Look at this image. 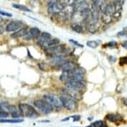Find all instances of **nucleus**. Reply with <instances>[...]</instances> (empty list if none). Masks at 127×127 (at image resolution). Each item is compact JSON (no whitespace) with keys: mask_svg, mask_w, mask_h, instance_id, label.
<instances>
[{"mask_svg":"<svg viewBox=\"0 0 127 127\" xmlns=\"http://www.w3.org/2000/svg\"><path fill=\"white\" fill-rule=\"evenodd\" d=\"M19 113L23 117L29 119H36L38 113L33 106L27 103H21L19 105Z\"/></svg>","mask_w":127,"mask_h":127,"instance_id":"nucleus-1","label":"nucleus"},{"mask_svg":"<svg viewBox=\"0 0 127 127\" xmlns=\"http://www.w3.org/2000/svg\"><path fill=\"white\" fill-rule=\"evenodd\" d=\"M59 98H60L62 106L67 110L73 111L77 109V102L75 99L66 95H62L59 97Z\"/></svg>","mask_w":127,"mask_h":127,"instance_id":"nucleus-2","label":"nucleus"},{"mask_svg":"<svg viewBox=\"0 0 127 127\" xmlns=\"http://www.w3.org/2000/svg\"><path fill=\"white\" fill-rule=\"evenodd\" d=\"M43 99L48 102L53 109H55L57 111L61 110L63 106L61 102L60 98L57 97L56 95H44Z\"/></svg>","mask_w":127,"mask_h":127,"instance_id":"nucleus-3","label":"nucleus"},{"mask_svg":"<svg viewBox=\"0 0 127 127\" xmlns=\"http://www.w3.org/2000/svg\"><path fill=\"white\" fill-rule=\"evenodd\" d=\"M65 86L67 89L79 93H81V92L85 89V84L84 81H77L71 79H69L65 81Z\"/></svg>","mask_w":127,"mask_h":127,"instance_id":"nucleus-4","label":"nucleus"},{"mask_svg":"<svg viewBox=\"0 0 127 127\" xmlns=\"http://www.w3.org/2000/svg\"><path fill=\"white\" fill-rule=\"evenodd\" d=\"M33 104L36 108H37L42 113L45 114V115L50 114L53 110L52 106L43 99H38V100H35Z\"/></svg>","mask_w":127,"mask_h":127,"instance_id":"nucleus-5","label":"nucleus"},{"mask_svg":"<svg viewBox=\"0 0 127 127\" xmlns=\"http://www.w3.org/2000/svg\"><path fill=\"white\" fill-rule=\"evenodd\" d=\"M66 49V46L64 44H59L57 45L53 46V47H49L45 48V51L46 53L52 55H59L60 53L64 52V51Z\"/></svg>","mask_w":127,"mask_h":127,"instance_id":"nucleus-6","label":"nucleus"},{"mask_svg":"<svg viewBox=\"0 0 127 127\" xmlns=\"http://www.w3.org/2000/svg\"><path fill=\"white\" fill-rule=\"evenodd\" d=\"M0 106H1L3 109L7 111L8 113H9L11 114V115L12 116V117L13 118H18V117H20V113L17 110V108L14 106V105H12V104H9L8 102H1L0 104Z\"/></svg>","mask_w":127,"mask_h":127,"instance_id":"nucleus-7","label":"nucleus"},{"mask_svg":"<svg viewBox=\"0 0 127 127\" xmlns=\"http://www.w3.org/2000/svg\"><path fill=\"white\" fill-rule=\"evenodd\" d=\"M40 34H41V31L39 29H38L37 27H31V29H29V31H28L27 33L23 37V39L26 41L37 39L40 35Z\"/></svg>","mask_w":127,"mask_h":127,"instance_id":"nucleus-8","label":"nucleus"},{"mask_svg":"<svg viewBox=\"0 0 127 127\" xmlns=\"http://www.w3.org/2000/svg\"><path fill=\"white\" fill-rule=\"evenodd\" d=\"M37 39L38 41L37 42V44L38 45L41 47L46 48L47 42H48L49 40L51 39V35L47 32H43L42 33L40 34V35L39 36Z\"/></svg>","mask_w":127,"mask_h":127,"instance_id":"nucleus-9","label":"nucleus"},{"mask_svg":"<svg viewBox=\"0 0 127 127\" xmlns=\"http://www.w3.org/2000/svg\"><path fill=\"white\" fill-rule=\"evenodd\" d=\"M75 11H81L89 8V4L87 0H75L71 4Z\"/></svg>","mask_w":127,"mask_h":127,"instance_id":"nucleus-10","label":"nucleus"},{"mask_svg":"<svg viewBox=\"0 0 127 127\" xmlns=\"http://www.w3.org/2000/svg\"><path fill=\"white\" fill-rule=\"evenodd\" d=\"M23 25L21 21H11L6 25L5 31L7 32H13L19 29Z\"/></svg>","mask_w":127,"mask_h":127,"instance_id":"nucleus-11","label":"nucleus"},{"mask_svg":"<svg viewBox=\"0 0 127 127\" xmlns=\"http://www.w3.org/2000/svg\"><path fill=\"white\" fill-rule=\"evenodd\" d=\"M64 8H65V7L59 1L56 4L48 7L47 11H48L49 14L51 15H55L60 12L61 11H62Z\"/></svg>","mask_w":127,"mask_h":127,"instance_id":"nucleus-12","label":"nucleus"},{"mask_svg":"<svg viewBox=\"0 0 127 127\" xmlns=\"http://www.w3.org/2000/svg\"><path fill=\"white\" fill-rule=\"evenodd\" d=\"M79 67L77 63L73 61H66L65 62L63 63L62 65L60 66V69L63 71H69L75 69L76 67Z\"/></svg>","mask_w":127,"mask_h":127,"instance_id":"nucleus-13","label":"nucleus"},{"mask_svg":"<svg viewBox=\"0 0 127 127\" xmlns=\"http://www.w3.org/2000/svg\"><path fill=\"white\" fill-rule=\"evenodd\" d=\"M61 93L63 95H66V96H68L73 98V99H75V100L79 99V96H80V93L71 91L69 89H63L62 91H61Z\"/></svg>","mask_w":127,"mask_h":127,"instance_id":"nucleus-14","label":"nucleus"},{"mask_svg":"<svg viewBox=\"0 0 127 127\" xmlns=\"http://www.w3.org/2000/svg\"><path fill=\"white\" fill-rule=\"evenodd\" d=\"M28 32V29L26 27H23L21 29H19L16 31V32H14L11 35V37L13 39H15V38L21 37H24V36Z\"/></svg>","mask_w":127,"mask_h":127,"instance_id":"nucleus-15","label":"nucleus"},{"mask_svg":"<svg viewBox=\"0 0 127 127\" xmlns=\"http://www.w3.org/2000/svg\"><path fill=\"white\" fill-rule=\"evenodd\" d=\"M106 119L111 123H115L117 121H122L123 120V117L119 114H108L106 115Z\"/></svg>","mask_w":127,"mask_h":127,"instance_id":"nucleus-16","label":"nucleus"},{"mask_svg":"<svg viewBox=\"0 0 127 127\" xmlns=\"http://www.w3.org/2000/svg\"><path fill=\"white\" fill-rule=\"evenodd\" d=\"M100 19L102 21V23L105 24H109L113 21V17L110 15L104 13L100 12Z\"/></svg>","mask_w":127,"mask_h":127,"instance_id":"nucleus-17","label":"nucleus"},{"mask_svg":"<svg viewBox=\"0 0 127 127\" xmlns=\"http://www.w3.org/2000/svg\"><path fill=\"white\" fill-rule=\"evenodd\" d=\"M71 28L73 31L78 33H82L84 31L83 27L80 23H73L71 25Z\"/></svg>","mask_w":127,"mask_h":127,"instance_id":"nucleus-18","label":"nucleus"},{"mask_svg":"<svg viewBox=\"0 0 127 127\" xmlns=\"http://www.w3.org/2000/svg\"><path fill=\"white\" fill-rule=\"evenodd\" d=\"M86 25H87V27L88 31H89V33H96V31L98 30V29H99V27H100L99 23L98 24H90V23H87Z\"/></svg>","mask_w":127,"mask_h":127,"instance_id":"nucleus-19","label":"nucleus"},{"mask_svg":"<svg viewBox=\"0 0 127 127\" xmlns=\"http://www.w3.org/2000/svg\"><path fill=\"white\" fill-rule=\"evenodd\" d=\"M13 7L15 9H19V10L23 11H25V12H31L32 11L27 7V6H25L24 5H21V4H13Z\"/></svg>","mask_w":127,"mask_h":127,"instance_id":"nucleus-20","label":"nucleus"},{"mask_svg":"<svg viewBox=\"0 0 127 127\" xmlns=\"http://www.w3.org/2000/svg\"><path fill=\"white\" fill-rule=\"evenodd\" d=\"M23 121V119H0V123H20Z\"/></svg>","mask_w":127,"mask_h":127,"instance_id":"nucleus-21","label":"nucleus"},{"mask_svg":"<svg viewBox=\"0 0 127 127\" xmlns=\"http://www.w3.org/2000/svg\"><path fill=\"white\" fill-rule=\"evenodd\" d=\"M60 43V40L57 39V38H53V39H51L48 41L47 46H46V48L47 47H53V46L57 45H59Z\"/></svg>","mask_w":127,"mask_h":127,"instance_id":"nucleus-22","label":"nucleus"},{"mask_svg":"<svg viewBox=\"0 0 127 127\" xmlns=\"http://www.w3.org/2000/svg\"><path fill=\"white\" fill-rule=\"evenodd\" d=\"M69 79V75L68 71H63L62 74L60 76L61 81H67Z\"/></svg>","mask_w":127,"mask_h":127,"instance_id":"nucleus-23","label":"nucleus"},{"mask_svg":"<svg viewBox=\"0 0 127 127\" xmlns=\"http://www.w3.org/2000/svg\"><path fill=\"white\" fill-rule=\"evenodd\" d=\"M9 116V113L0 106V119H5Z\"/></svg>","mask_w":127,"mask_h":127,"instance_id":"nucleus-24","label":"nucleus"},{"mask_svg":"<svg viewBox=\"0 0 127 127\" xmlns=\"http://www.w3.org/2000/svg\"><path fill=\"white\" fill-rule=\"evenodd\" d=\"M87 45L92 49H96L98 46V43L96 41H89L87 43Z\"/></svg>","mask_w":127,"mask_h":127,"instance_id":"nucleus-25","label":"nucleus"},{"mask_svg":"<svg viewBox=\"0 0 127 127\" xmlns=\"http://www.w3.org/2000/svg\"><path fill=\"white\" fill-rule=\"evenodd\" d=\"M104 124V122L102 121H96L93 123V126L94 127H100Z\"/></svg>","mask_w":127,"mask_h":127,"instance_id":"nucleus-26","label":"nucleus"},{"mask_svg":"<svg viewBox=\"0 0 127 127\" xmlns=\"http://www.w3.org/2000/svg\"><path fill=\"white\" fill-rule=\"evenodd\" d=\"M59 1L65 7L68 6V5H70L71 0H59Z\"/></svg>","mask_w":127,"mask_h":127,"instance_id":"nucleus-27","label":"nucleus"},{"mask_svg":"<svg viewBox=\"0 0 127 127\" xmlns=\"http://www.w3.org/2000/svg\"><path fill=\"white\" fill-rule=\"evenodd\" d=\"M0 15H1V16H6V17H12V14H11V13L6 12V11H5L3 10H0Z\"/></svg>","mask_w":127,"mask_h":127,"instance_id":"nucleus-28","label":"nucleus"},{"mask_svg":"<svg viewBox=\"0 0 127 127\" xmlns=\"http://www.w3.org/2000/svg\"><path fill=\"white\" fill-rule=\"evenodd\" d=\"M69 42H71L73 44H74L75 45L77 46V47H83L84 45H82V44L79 43V42L77 41H75L74 39H69Z\"/></svg>","mask_w":127,"mask_h":127,"instance_id":"nucleus-29","label":"nucleus"},{"mask_svg":"<svg viewBox=\"0 0 127 127\" xmlns=\"http://www.w3.org/2000/svg\"><path fill=\"white\" fill-rule=\"evenodd\" d=\"M59 2V0H48L47 1V5L48 7L51 6L53 5H55Z\"/></svg>","mask_w":127,"mask_h":127,"instance_id":"nucleus-30","label":"nucleus"},{"mask_svg":"<svg viewBox=\"0 0 127 127\" xmlns=\"http://www.w3.org/2000/svg\"><path fill=\"white\" fill-rule=\"evenodd\" d=\"M127 57H122V58L120 59V61H119V63L121 65H124L125 64H127Z\"/></svg>","mask_w":127,"mask_h":127,"instance_id":"nucleus-31","label":"nucleus"},{"mask_svg":"<svg viewBox=\"0 0 127 127\" xmlns=\"http://www.w3.org/2000/svg\"><path fill=\"white\" fill-rule=\"evenodd\" d=\"M71 118L73 119V122H76V121H79L81 119V116L80 115H74V116L71 117Z\"/></svg>","mask_w":127,"mask_h":127,"instance_id":"nucleus-32","label":"nucleus"},{"mask_svg":"<svg viewBox=\"0 0 127 127\" xmlns=\"http://www.w3.org/2000/svg\"><path fill=\"white\" fill-rule=\"evenodd\" d=\"M5 28L6 26L5 27L4 25H0V34H3L5 31Z\"/></svg>","mask_w":127,"mask_h":127,"instance_id":"nucleus-33","label":"nucleus"},{"mask_svg":"<svg viewBox=\"0 0 127 127\" xmlns=\"http://www.w3.org/2000/svg\"><path fill=\"white\" fill-rule=\"evenodd\" d=\"M117 45V43L115 41H111L109 42V43L108 44V47H115V45Z\"/></svg>","mask_w":127,"mask_h":127,"instance_id":"nucleus-34","label":"nucleus"},{"mask_svg":"<svg viewBox=\"0 0 127 127\" xmlns=\"http://www.w3.org/2000/svg\"><path fill=\"white\" fill-rule=\"evenodd\" d=\"M127 41H124V42H123V43H122V46H123V47H124V48L125 49H127Z\"/></svg>","mask_w":127,"mask_h":127,"instance_id":"nucleus-35","label":"nucleus"},{"mask_svg":"<svg viewBox=\"0 0 127 127\" xmlns=\"http://www.w3.org/2000/svg\"><path fill=\"white\" fill-rule=\"evenodd\" d=\"M122 100H123V102H124L125 106H127V98L123 97V98H122Z\"/></svg>","mask_w":127,"mask_h":127,"instance_id":"nucleus-36","label":"nucleus"},{"mask_svg":"<svg viewBox=\"0 0 127 127\" xmlns=\"http://www.w3.org/2000/svg\"><path fill=\"white\" fill-rule=\"evenodd\" d=\"M100 127H108V126H107V125H106V124H104H104H103V125H102Z\"/></svg>","mask_w":127,"mask_h":127,"instance_id":"nucleus-37","label":"nucleus"},{"mask_svg":"<svg viewBox=\"0 0 127 127\" xmlns=\"http://www.w3.org/2000/svg\"><path fill=\"white\" fill-rule=\"evenodd\" d=\"M3 18L1 17V16H0V24H1V23H2L3 22Z\"/></svg>","mask_w":127,"mask_h":127,"instance_id":"nucleus-38","label":"nucleus"},{"mask_svg":"<svg viewBox=\"0 0 127 127\" xmlns=\"http://www.w3.org/2000/svg\"><path fill=\"white\" fill-rule=\"evenodd\" d=\"M87 1H92V3L95 0H87Z\"/></svg>","mask_w":127,"mask_h":127,"instance_id":"nucleus-39","label":"nucleus"},{"mask_svg":"<svg viewBox=\"0 0 127 127\" xmlns=\"http://www.w3.org/2000/svg\"><path fill=\"white\" fill-rule=\"evenodd\" d=\"M93 127L91 126V125H89V126H87V127Z\"/></svg>","mask_w":127,"mask_h":127,"instance_id":"nucleus-40","label":"nucleus"},{"mask_svg":"<svg viewBox=\"0 0 127 127\" xmlns=\"http://www.w3.org/2000/svg\"><path fill=\"white\" fill-rule=\"evenodd\" d=\"M43 1H48V0H43Z\"/></svg>","mask_w":127,"mask_h":127,"instance_id":"nucleus-41","label":"nucleus"},{"mask_svg":"<svg viewBox=\"0 0 127 127\" xmlns=\"http://www.w3.org/2000/svg\"><path fill=\"white\" fill-rule=\"evenodd\" d=\"M33 1H35V0H33Z\"/></svg>","mask_w":127,"mask_h":127,"instance_id":"nucleus-42","label":"nucleus"}]
</instances>
